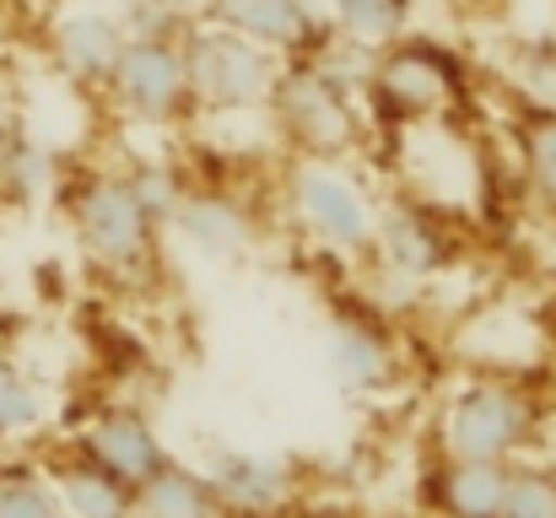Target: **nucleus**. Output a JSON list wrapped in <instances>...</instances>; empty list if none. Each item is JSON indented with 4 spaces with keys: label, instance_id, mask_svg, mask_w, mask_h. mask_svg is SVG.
<instances>
[{
    "label": "nucleus",
    "instance_id": "obj_1",
    "mask_svg": "<svg viewBox=\"0 0 556 518\" xmlns=\"http://www.w3.org/2000/svg\"><path fill=\"white\" fill-rule=\"evenodd\" d=\"M65 216L76 227L81 254L103 276H147L157 260L163 227L141 211L125 173H87L65 189Z\"/></svg>",
    "mask_w": 556,
    "mask_h": 518
},
{
    "label": "nucleus",
    "instance_id": "obj_2",
    "mask_svg": "<svg viewBox=\"0 0 556 518\" xmlns=\"http://www.w3.org/2000/svg\"><path fill=\"white\" fill-rule=\"evenodd\" d=\"M541 432V410L535 400L514 383V378H465L438 416V443L443 459H492V465H514L525 459V448Z\"/></svg>",
    "mask_w": 556,
    "mask_h": 518
},
{
    "label": "nucleus",
    "instance_id": "obj_3",
    "mask_svg": "<svg viewBox=\"0 0 556 518\" xmlns=\"http://www.w3.org/2000/svg\"><path fill=\"white\" fill-rule=\"evenodd\" d=\"M287 211L303 238H314L325 254H368L378 227V200L368 184L341 157H303L287 173Z\"/></svg>",
    "mask_w": 556,
    "mask_h": 518
},
{
    "label": "nucleus",
    "instance_id": "obj_4",
    "mask_svg": "<svg viewBox=\"0 0 556 518\" xmlns=\"http://www.w3.org/2000/svg\"><path fill=\"white\" fill-rule=\"evenodd\" d=\"M189 98H200L216 114H249L276 92V65L265 60L260 43L238 33H200L185 54Z\"/></svg>",
    "mask_w": 556,
    "mask_h": 518
},
{
    "label": "nucleus",
    "instance_id": "obj_5",
    "mask_svg": "<svg viewBox=\"0 0 556 518\" xmlns=\"http://www.w3.org/2000/svg\"><path fill=\"white\" fill-rule=\"evenodd\" d=\"M81 454L98 465V470H109L119 487H147L174 454H168V443H163V432L152 427V416H141L136 405H103L92 421H87V432H81Z\"/></svg>",
    "mask_w": 556,
    "mask_h": 518
},
{
    "label": "nucleus",
    "instance_id": "obj_6",
    "mask_svg": "<svg viewBox=\"0 0 556 518\" xmlns=\"http://www.w3.org/2000/svg\"><path fill=\"white\" fill-rule=\"evenodd\" d=\"M205 481L227 518H276L298 497L292 465L260 448H216L205 465Z\"/></svg>",
    "mask_w": 556,
    "mask_h": 518
},
{
    "label": "nucleus",
    "instance_id": "obj_7",
    "mask_svg": "<svg viewBox=\"0 0 556 518\" xmlns=\"http://www.w3.org/2000/svg\"><path fill=\"white\" fill-rule=\"evenodd\" d=\"M276 103H281V119L287 130L308 147V157H341L352 147V109H346V92L330 71H292V76H276Z\"/></svg>",
    "mask_w": 556,
    "mask_h": 518
},
{
    "label": "nucleus",
    "instance_id": "obj_8",
    "mask_svg": "<svg viewBox=\"0 0 556 518\" xmlns=\"http://www.w3.org/2000/svg\"><path fill=\"white\" fill-rule=\"evenodd\" d=\"M383 260L389 276H405V281H427L448 265L454 243L443 232V222L421 205V200H389L378 205V227H372V249Z\"/></svg>",
    "mask_w": 556,
    "mask_h": 518
},
{
    "label": "nucleus",
    "instance_id": "obj_9",
    "mask_svg": "<svg viewBox=\"0 0 556 518\" xmlns=\"http://www.w3.org/2000/svg\"><path fill=\"white\" fill-rule=\"evenodd\" d=\"M109 81H114L119 103L130 114H141V119H174L189 98L185 54L168 49L163 38H130Z\"/></svg>",
    "mask_w": 556,
    "mask_h": 518
},
{
    "label": "nucleus",
    "instance_id": "obj_10",
    "mask_svg": "<svg viewBox=\"0 0 556 518\" xmlns=\"http://www.w3.org/2000/svg\"><path fill=\"white\" fill-rule=\"evenodd\" d=\"M168 227L179 232V243H185L189 254H200L211 265H238L254 249V216H249V205L232 200V194H222V189H185V200H179V211H174Z\"/></svg>",
    "mask_w": 556,
    "mask_h": 518
},
{
    "label": "nucleus",
    "instance_id": "obj_11",
    "mask_svg": "<svg viewBox=\"0 0 556 518\" xmlns=\"http://www.w3.org/2000/svg\"><path fill=\"white\" fill-rule=\"evenodd\" d=\"M319 362H325L330 383H341L346 394H372L394 378V341L383 325L341 314V319H330V330L319 341Z\"/></svg>",
    "mask_w": 556,
    "mask_h": 518
},
{
    "label": "nucleus",
    "instance_id": "obj_12",
    "mask_svg": "<svg viewBox=\"0 0 556 518\" xmlns=\"http://www.w3.org/2000/svg\"><path fill=\"white\" fill-rule=\"evenodd\" d=\"M508 492V465L492 459H443L427 476V497L443 518H497Z\"/></svg>",
    "mask_w": 556,
    "mask_h": 518
},
{
    "label": "nucleus",
    "instance_id": "obj_13",
    "mask_svg": "<svg viewBox=\"0 0 556 518\" xmlns=\"http://www.w3.org/2000/svg\"><path fill=\"white\" fill-rule=\"evenodd\" d=\"M125 43H130V38H125V27H119L109 11H71V16H60V27H54V54H60V65H65L71 76H81V81L114 76Z\"/></svg>",
    "mask_w": 556,
    "mask_h": 518
},
{
    "label": "nucleus",
    "instance_id": "obj_14",
    "mask_svg": "<svg viewBox=\"0 0 556 518\" xmlns=\"http://www.w3.org/2000/svg\"><path fill=\"white\" fill-rule=\"evenodd\" d=\"M60 514L65 518H136V492L119 487L109 470H98L87 454H71L49 470Z\"/></svg>",
    "mask_w": 556,
    "mask_h": 518
},
{
    "label": "nucleus",
    "instance_id": "obj_15",
    "mask_svg": "<svg viewBox=\"0 0 556 518\" xmlns=\"http://www.w3.org/2000/svg\"><path fill=\"white\" fill-rule=\"evenodd\" d=\"M136 518H227L205 470H189L179 459H168L147 487H136Z\"/></svg>",
    "mask_w": 556,
    "mask_h": 518
},
{
    "label": "nucleus",
    "instance_id": "obj_16",
    "mask_svg": "<svg viewBox=\"0 0 556 518\" xmlns=\"http://www.w3.org/2000/svg\"><path fill=\"white\" fill-rule=\"evenodd\" d=\"M222 22L249 38V43H270V49H292L308 38V11L303 0H216Z\"/></svg>",
    "mask_w": 556,
    "mask_h": 518
},
{
    "label": "nucleus",
    "instance_id": "obj_17",
    "mask_svg": "<svg viewBox=\"0 0 556 518\" xmlns=\"http://www.w3.org/2000/svg\"><path fill=\"white\" fill-rule=\"evenodd\" d=\"M372 92H378L389 109H400V114H421V109H432V103L443 98V71H438L432 54L405 49V54H394V60L372 76Z\"/></svg>",
    "mask_w": 556,
    "mask_h": 518
},
{
    "label": "nucleus",
    "instance_id": "obj_18",
    "mask_svg": "<svg viewBox=\"0 0 556 518\" xmlns=\"http://www.w3.org/2000/svg\"><path fill=\"white\" fill-rule=\"evenodd\" d=\"M49 416V400H43V383L0 351V443H16V438H33Z\"/></svg>",
    "mask_w": 556,
    "mask_h": 518
},
{
    "label": "nucleus",
    "instance_id": "obj_19",
    "mask_svg": "<svg viewBox=\"0 0 556 518\" xmlns=\"http://www.w3.org/2000/svg\"><path fill=\"white\" fill-rule=\"evenodd\" d=\"M0 189L11 200H43L54 189V157L16 130H0Z\"/></svg>",
    "mask_w": 556,
    "mask_h": 518
},
{
    "label": "nucleus",
    "instance_id": "obj_20",
    "mask_svg": "<svg viewBox=\"0 0 556 518\" xmlns=\"http://www.w3.org/2000/svg\"><path fill=\"white\" fill-rule=\"evenodd\" d=\"M0 518H65L43 465H27V459L0 465Z\"/></svg>",
    "mask_w": 556,
    "mask_h": 518
},
{
    "label": "nucleus",
    "instance_id": "obj_21",
    "mask_svg": "<svg viewBox=\"0 0 556 518\" xmlns=\"http://www.w3.org/2000/svg\"><path fill=\"white\" fill-rule=\"evenodd\" d=\"M497 518H556V470L535 459H514L508 465V492Z\"/></svg>",
    "mask_w": 556,
    "mask_h": 518
},
{
    "label": "nucleus",
    "instance_id": "obj_22",
    "mask_svg": "<svg viewBox=\"0 0 556 518\" xmlns=\"http://www.w3.org/2000/svg\"><path fill=\"white\" fill-rule=\"evenodd\" d=\"M336 16H341V27H346L352 38L383 43V38L400 33V22H405V0H336Z\"/></svg>",
    "mask_w": 556,
    "mask_h": 518
},
{
    "label": "nucleus",
    "instance_id": "obj_23",
    "mask_svg": "<svg viewBox=\"0 0 556 518\" xmlns=\"http://www.w3.org/2000/svg\"><path fill=\"white\" fill-rule=\"evenodd\" d=\"M125 178H130V189H136L141 211H147L157 227H168V222H174V211H179V200H185V184H179V173L163 168V163H141V168L125 173Z\"/></svg>",
    "mask_w": 556,
    "mask_h": 518
},
{
    "label": "nucleus",
    "instance_id": "obj_24",
    "mask_svg": "<svg viewBox=\"0 0 556 518\" xmlns=\"http://www.w3.org/2000/svg\"><path fill=\"white\" fill-rule=\"evenodd\" d=\"M525 173L541 194L556 200V114H541L530 130H525Z\"/></svg>",
    "mask_w": 556,
    "mask_h": 518
},
{
    "label": "nucleus",
    "instance_id": "obj_25",
    "mask_svg": "<svg viewBox=\"0 0 556 518\" xmlns=\"http://www.w3.org/2000/svg\"><path fill=\"white\" fill-rule=\"evenodd\" d=\"M552 470H556V465H552Z\"/></svg>",
    "mask_w": 556,
    "mask_h": 518
}]
</instances>
